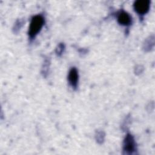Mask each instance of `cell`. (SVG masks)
<instances>
[{
    "instance_id": "cell-1",
    "label": "cell",
    "mask_w": 155,
    "mask_h": 155,
    "mask_svg": "<svg viewBox=\"0 0 155 155\" xmlns=\"http://www.w3.org/2000/svg\"><path fill=\"white\" fill-rule=\"evenodd\" d=\"M44 23V19L41 15H36L31 20L29 27V35L31 38L35 37L41 30Z\"/></svg>"
},
{
    "instance_id": "cell-2",
    "label": "cell",
    "mask_w": 155,
    "mask_h": 155,
    "mask_svg": "<svg viewBox=\"0 0 155 155\" xmlns=\"http://www.w3.org/2000/svg\"><path fill=\"white\" fill-rule=\"evenodd\" d=\"M150 4L148 0H138L134 2V8L139 15H144L148 12Z\"/></svg>"
},
{
    "instance_id": "cell-3",
    "label": "cell",
    "mask_w": 155,
    "mask_h": 155,
    "mask_svg": "<svg viewBox=\"0 0 155 155\" xmlns=\"http://www.w3.org/2000/svg\"><path fill=\"white\" fill-rule=\"evenodd\" d=\"M134 147H135V143H134L133 137L131 136V135L128 134L126 136L125 139L124 140V150L127 153H131L134 151Z\"/></svg>"
},
{
    "instance_id": "cell-4",
    "label": "cell",
    "mask_w": 155,
    "mask_h": 155,
    "mask_svg": "<svg viewBox=\"0 0 155 155\" xmlns=\"http://www.w3.org/2000/svg\"><path fill=\"white\" fill-rule=\"evenodd\" d=\"M117 21L120 24L128 25L131 23V18L128 13L125 12H121L118 14Z\"/></svg>"
},
{
    "instance_id": "cell-5",
    "label": "cell",
    "mask_w": 155,
    "mask_h": 155,
    "mask_svg": "<svg viewBox=\"0 0 155 155\" xmlns=\"http://www.w3.org/2000/svg\"><path fill=\"white\" fill-rule=\"evenodd\" d=\"M68 79L70 84L73 87H76L78 81V73L75 68H72L68 73Z\"/></svg>"
}]
</instances>
